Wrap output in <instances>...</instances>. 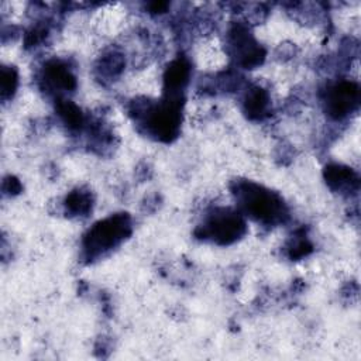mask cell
I'll return each instance as SVG.
<instances>
[{"label":"cell","mask_w":361,"mask_h":361,"mask_svg":"<svg viewBox=\"0 0 361 361\" xmlns=\"http://www.w3.org/2000/svg\"><path fill=\"white\" fill-rule=\"evenodd\" d=\"M238 199L244 210L257 220L261 221H278L285 214L282 200L254 183H244L238 188Z\"/></svg>","instance_id":"obj_1"},{"label":"cell","mask_w":361,"mask_h":361,"mask_svg":"<svg viewBox=\"0 0 361 361\" xmlns=\"http://www.w3.org/2000/svg\"><path fill=\"white\" fill-rule=\"evenodd\" d=\"M130 233V219L126 214L111 216L92 227L85 238V250L89 257L99 255L116 247Z\"/></svg>","instance_id":"obj_2"},{"label":"cell","mask_w":361,"mask_h":361,"mask_svg":"<svg viewBox=\"0 0 361 361\" xmlns=\"http://www.w3.org/2000/svg\"><path fill=\"white\" fill-rule=\"evenodd\" d=\"M245 230L243 219L230 210L216 212L203 226V235L219 244H230L235 241Z\"/></svg>","instance_id":"obj_3"},{"label":"cell","mask_w":361,"mask_h":361,"mask_svg":"<svg viewBox=\"0 0 361 361\" xmlns=\"http://www.w3.org/2000/svg\"><path fill=\"white\" fill-rule=\"evenodd\" d=\"M358 86L351 82H341L327 90L326 109L330 116L341 118L358 104Z\"/></svg>","instance_id":"obj_4"},{"label":"cell","mask_w":361,"mask_h":361,"mask_svg":"<svg viewBox=\"0 0 361 361\" xmlns=\"http://www.w3.org/2000/svg\"><path fill=\"white\" fill-rule=\"evenodd\" d=\"M45 82L52 89L69 90L75 86V78L69 72V69L58 62L49 63L45 68Z\"/></svg>","instance_id":"obj_5"},{"label":"cell","mask_w":361,"mask_h":361,"mask_svg":"<svg viewBox=\"0 0 361 361\" xmlns=\"http://www.w3.org/2000/svg\"><path fill=\"white\" fill-rule=\"evenodd\" d=\"M326 179L327 183L337 190H344L348 188L351 189L357 185L355 173L351 169L340 165H330L326 168Z\"/></svg>","instance_id":"obj_6"},{"label":"cell","mask_w":361,"mask_h":361,"mask_svg":"<svg viewBox=\"0 0 361 361\" xmlns=\"http://www.w3.org/2000/svg\"><path fill=\"white\" fill-rule=\"evenodd\" d=\"M188 76H189V66L186 65L185 61L178 59L173 63H171L165 75L168 92L171 94H178L176 92L183 87V85L188 80Z\"/></svg>","instance_id":"obj_7"},{"label":"cell","mask_w":361,"mask_h":361,"mask_svg":"<svg viewBox=\"0 0 361 361\" xmlns=\"http://www.w3.org/2000/svg\"><path fill=\"white\" fill-rule=\"evenodd\" d=\"M267 106H268V96L262 89L254 87L247 93L245 110L250 116L252 117L262 116L267 110Z\"/></svg>","instance_id":"obj_8"},{"label":"cell","mask_w":361,"mask_h":361,"mask_svg":"<svg viewBox=\"0 0 361 361\" xmlns=\"http://www.w3.org/2000/svg\"><path fill=\"white\" fill-rule=\"evenodd\" d=\"M90 196L86 192H73L66 199V206L73 213H86L90 209Z\"/></svg>","instance_id":"obj_9"},{"label":"cell","mask_w":361,"mask_h":361,"mask_svg":"<svg viewBox=\"0 0 361 361\" xmlns=\"http://www.w3.org/2000/svg\"><path fill=\"white\" fill-rule=\"evenodd\" d=\"M16 73L13 69H3L1 71V94L3 97H6L7 94L13 93L14 87H16Z\"/></svg>","instance_id":"obj_10"}]
</instances>
